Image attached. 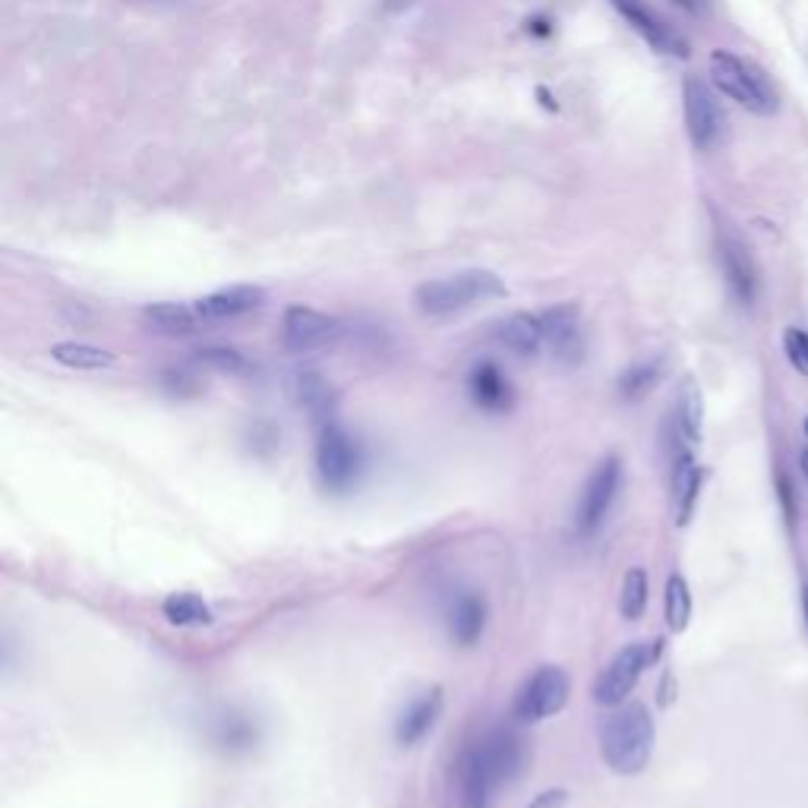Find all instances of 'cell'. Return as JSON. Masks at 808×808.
<instances>
[{"mask_svg":"<svg viewBox=\"0 0 808 808\" xmlns=\"http://www.w3.org/2000/svg\"><path fill=\"white\" fill-rule=\"evenodd\" d=\"M524 764V742L512 730H493L468 745L455 764L458 808H490L493 793L512 783Z\"/></svg>","mask_w":808,"mask_h":808,"instance_id":"cell-1","label":"cell"},{"mask_svg":"<svg viewBox=\"0 0 808 808\" xmlns=\"http://www.w3.org/2000/svg\"><path fill=\"white\" fill-rule=\"evenodd\" d=\"M600 755L613 774L635 777L654 755V717L641 701L622 704L600 726Z\"/></svg>","mask_w":808,"mask_h":808,"instance_id":"cell-2","label":"cell"},{"mask_svg":"<svg viewBox=\"0 0 808 808\" xmlns=\"http://www.w3.org/2000/svg\"><path fill=\"white\" fill-rule=\"evenodd\" d=\"M505 281L490 269H468L458 275L423 281L414 291V307L423 316H452L474 307V303H487L505 297Z\"/></svg>","mask_w":808,"mask_h":808,"instance_id":"cell-3","label":"cell"},{"mask_svg":"<svg viewBox=\"0 0 808 808\" xmlns=\"http://www.w3.org/2000/svg\"><path fill=\"white\" fill-rule=\"evenodd\" d=\"M711 79L726 98H733L736 105H742L745 111H752L758 117H771L780 108L777 89L771 79H767V73L758 64H752V60H745L733 51L711 54Z\"/></svg>","mask_w":808,"mask_h":808,"instance_id":"cell-4","label":"cell"},{"mask_svg":"<svg viewBox=\"0 0 808 808\" xmlns=\"http://www.w3.org/2000/svg\"><path fill=\"white\" fill-rule=\"evenodd\" d=\"M363 468V452L357 446V439L341 427V423L332 417L319 427V439H316V471L319 480L326 483V490L345 493L351 490Z\"/></svg>","mask_w":808,"mask_h":808,"instance_id":"cell-5","label":"cell"},{"mask_svg":"<svg viewBox=\"0 0 808 808\" xmlns=\"http://www.w3.org/2000/svg\"><path fill=\"white\" fill-rule=\"evenodd\" d=\"M663 648V641H635V644H625V648L603 666V673L597 676L594 682V701L600 707H622L629 701V695L635 692V685L641 682L644 670L657 660Z\"/></svg>","mask_w":808,"mask_h":808,"instance_id":"cell-6","label":"cell"},{"mask_svg":"<svg viewBox=\"0 0 808 808\" xmlns=\"http://www.w3.org/2000/svg\"><path fill=\"white\" fill-rule=\"evenodd\" d=\"M572 698V679L569 673L556 663H543L524 679V685L515 695V717L524 723H540L550 720L559 711H565V704Z\"/></svg>","mask_w":808,"mask_h":808,"instance_id":"cell-7","label":"cell"},{"mask_svg":"<svg viewBox=\"0 0 808 808\" xmlns=\"http://www.w3.org/2000/svg\"><path fill=\"white\" fill-rule=\"evenodd\" d=\"M619 487H622V461L619 455H606L603 461H597V468L591 471L575 505V528L581 537H594L603 528V521L619 496Z\"/></svg>","mask_w":808,"mask_h":808,"instance_id":"cell-8","label":"cell"},{"mask_svg":"<svg viewBox=\"0 0 808 808\" xmlns=\"http://www.w3.org/2000/svg\"><path fill=\"white\" fill-rule=\"evenodd\" d=\"M682 108H685V127H689V139L698 152H711L720 146L726 133V117L717 95L711 86L698 76H689L682 86Z\"/></svg>","mask_w":808,"mask_h":808,"instance_id":"cell-9","label":"cell"},{"mask_svg":"<svg viewBox=\"0 0 808 808\" xmlns=\"http://www.w3.org/2000/svg\"><path fill=\"white\" fill-rule=\"evenodd\" d=\"M281 335H285V345L291 351H319L329 348L341 338V322L322 310L303 307V303H294V307L285 310L281 316Z\"/></svg>","mask_w":808,"mask_h":808,"instance_id":"cell-10","label":"cell"},{"mask_svg":"<svg viewBox=\"0 0 808 808\" xmlns=\"http://www.w3.org/2000/svg\"><path fill=\"white\" fill-rule=\"evenodd\" d=\"M717 259H720L726 285H730L736 300L745 303V307H752L755 297H758L755 259H752L749 247L742 244V237L733 228H726V225H717Z\"/></svg>","mask_w":808,"mask_h":808,"instance_id":"cell-11","label":"cell"},{"mask_svg":"<svg viewBox=\"0 0 808 808\" xmlns=\"http://www.w3.org/2000/svg\"><path fill=\"white\" fill-rule=\"evenodd\" d=\"M543 335H547V348L565 367H575L584 357V332H581V313L575 303H556V307L543 310Z\"/></svg>","mask_w":808,"mask_h":808,"instance_id":"cell-12","label":"cell"},{"mask_svg":"<svg viewBox=\"0 0 808 808\" xmlns=\"http://www.w3.org/2000/svg\"><path fill=\"white\" fill-rule=\"evenodd\" d=\"M468 398L474 401V408L487 411V414H509L515 408V389L512 379L502 373L499 363L493 360H477L468 370Z\"/></svg>","mask_w":808,"mask_h":808,"instance_id":"cell-13","label":"cell"},{"mask_svg":"<svg viewBox=\"0 0 808 808\" xmlns=\"http://www.w3.org/2000/svg\"><path fill=\"white\" fill-rule=\"evenodd\" d=\"M613 7L622 13L625 23H629L654 51L673 54V57H689V45H685V38L673 26H666L663 19L648 4H644V0H613Z\"/></svg>","mask_w":808,"mask_h":808,"instance_id":"cell-14","label":"cell"},{"mask_svg":"<svg viewBox=\"0 0 808 808\" xmlns=\"http://www.w3.org/2000/svg\"><path fill=\"white\" fill-rule=\"evenodd\" d=\"M673 439H676V446H673V509H676V524L685 528L695 515L698 493H701V483H704V468L695 461L692 446L676 430H673Z\"/></svg>","mask_w":808,"mask_h":808,"instance_id":"cell-15","label":"cell"},{"mask_svg":"<svg viewBox=\"0 0 808 808\" xmlns=\"http://www.w3.org/2000/svg\"><path fill=\"white\" fill-rule=\"evenodd\" d=\"M266 303V291L259 285H228L218 288L206 297H199L193 307L202 322H225V319H240Z\"/></svg>","mask_w":808,"mask_h":808,"instance_id":"cell-16","label":"cell"},{"mask_svg":"<svg viewBox=\"0 0 808 808\" xmlns=\"http://www.w3.org/2000/svg\"><path fill=\"white\" fill-rule=\"evenodd\" d=\"M487 619H490V606L477 591H461L446 613V629L449 638L458 648H474V644L487 632Z\"/></svg>","mask_w":808,"mask_h":808,"instance_id":"cell-17","label":"cell"},{"mask_svg":"<svg viewBox=\"0 0 808 808\" xmlns=\"http://www.w3.org/2000/svg\"><path fill=\"white\" fill-rule=\"evenodd\" d=\"M439 717H442V689H430L417 695L395 720V742L404 745V749H411V745L423 742L433 733Z\"/></svg>","mask_w":808,"mask_h":808,"instance_id":"cell-18","label":"cell"},{"mask_svg":"<svg viewBox=\"0 0 808 808\" xmlns=\"http://www.w3.org/2000/svg\"><path fill=\"white\" fill-rule=\"evenodd\" d=\"M496 341L505 351H512L515 357L531 360V357H537L543 351V345H547V335H543V319L534 316V313L505 316L496 326Z\"/></svg>","mask_w":808,"mask_h":808,"instance_id":"cell-19","label":"cell"},{"mask_svg":"<svg viewBox=\"0 0 808 808\" xmlns=\"http://www.w3.org/2000/svg\"><path fill=\"white\" fill-rule=\"evenodd\" d=\"M288 392H291V398L300 404V408L310 411L316 420H322V423L332 420L335 392H332V386L316 370H297V373H291Z\"/></svg>","mask_w":808,"mask_h":808,"instance_id":"cell-20","label":"cell"},{"mask_svg":"<svg viewBox=\"0 0 808 808\" xmlns=\"http://www.w3.org/2000/svg\"><path fill=\"white\" fill-rule=\"evenodd\" d=\"M676 433L695 449L704 433V398L695 376H685L679 382V395H676Z\"/></svg>","mask_w":808,"mask_h":808,"instance_id":"cell-21","label":"cell"},{"mask_svg":"<svg viewBox=\"0 0 808 808\" xmlns=\"http://www.w3.org/2000/svg\"><path fill=\"white\" fill-rule=\"evenodd\" d=\"M146 322L158 332V335H168V338H184V335H193L199 329V313L190 303H177V300H161V303H152L146 307Z\"/></svg>","mask_w":808,"mask_h":808,"instance_id":"cell-22","label":"cell"},{"mask_svg":"<svg viewBox=\"0 0 808 808\" xmlns=\"http://www.w3.org/2000/svg\"><path fill=\"white\" fill-rule=\"evenodd\" d=\"M51 357L67 370H83V373H95V370H111L117 363V354L108 348L98 345H86V341H60V345L51 348Z\"/></svg>","mask_w":808,"mask_h":808,"instance_id":"cell-23","label":"cell"},{"mask_svg":"<svg viewBox=\"0 0 808 808\" xmlns=\"http://www.w3.org/2000/svg\"><path fill=\"white\" fill-rule=\"evenodd\" d=\"M161 613H165V619L171 625H177V629H199V625H212V619H215L212 606L193 591L168 594L165 603H161Z\"/></svg>","mask_w":808,"mask_h":808,"instance_id":"cell-24","label":"cell"},{"mask_svg":"<svg viewBox=\"0 0 808 808\" xmlns=\"http://www.w3.org/2000/svg\"><path fill=\"white\" fill-rule=\"evenodd\" d=\"M663 616H666V625H670V632H685L692 622V591H689V581L679 572L666 578Z\"/></svg>","mask_w":808,"mask_h":808,"instance_id":"cell-25","label":"cell"},{"mask_svg":"<svg viewBox=\"0 0 808 808\" xmlns=\"http://www.w3.org/2000/svg\"><path fill=\"white\" fill-rule=\"evenodd\" d=\"M663 376V363L660 360H641V363H632L629 370H622L616 389L625 401H641L654 392V386Z\"/></svg>","mask_w":808,"mask_h":808,"instance_id":"cell-26","label":"cell"},{"mask_svg":"<svg viewBox=\"0 0 808 808\" xmlns=\"http://www.w3.org/2000/svg\"><path fill=\"white\" fill-rule=\"evenodd\" d=\"M648 600H651V584H648V572L644 569H629L622 578V594H619V613L622 619H641L644 610H648Z\"/></svg>","mask_w":808,"mask_h":808,"instance_id":"cell-27","label":"cell"},{"mask_svg":"<svg viewBox=\"0 0 808 808\" xmlns=\"http://www.w3.org/2000/svg\"><path fill=\"white\" fill-rule=\"evenodd\" d=\"M199 363L218 373H231V376H247L253 370V363L234 348H206L199 351Z\"/></svg>","mask_w":808,"mask_h":808,"instance_id":"cell-28","label":"cell"},{"mask_svg":"<svg viewBox=\"0 0 808 808\" xmlns=\"http://www.w3.org/2000/svg\"><path fill=\"white\" fill-rule=\"evenodd\" d=\"M215 742L228 745V749H250V745L256 742V726L247 717H225V720H218Z\"/></svg>","mask_w":808,"mask_h":808,"instance_id":"cell-29","label":"cell"},{"mask_svg":"<svg viewBox=\"0 0 808 808\" xmlns=\"http://www.w3.org/2000/svg\"><path fill=\"white\" fill-rule=\"evenodd\" d=\"M783 351H786V360L793 363V370L799 376H808V332L796 329V326L786 329L783 332Z\"/></svg>","mask_w":808,"mask_h":808,"instance_id":"cell-30","label":"cell"},{"mask_svg":"<svg viewBox=\"0 0 808 808\" xmlns=\"http://www.w3.org/2000/svg\"><path fill=\"white\" fill-rule=\"evenodd\" d=\"M777 496H780V505H783V515H786V524H796V515H799V505H796V490L786 474H777Z\"/></svg>","mask_w":808,"mask_h":808,"instance_id":"cell-31","label":"cell"},{"mask_svg":"<svg viewBox=\"0 0 808 808\" xmlns=\"http://www.w3.org/2000/svg\"><path fill=\"white\" fill-rule=\"evenodd\" d=\"M569 805V790H562V786H550V790L537 793L528 808H565Z\"/></svg>","mask_w":808,"mask_h":808,"instance_id":"cell-32","label":"cell"},{"mask_svg":"<svg viewBox=\"0 0 808 808\" xmlns=\"http://www.w3.org/2000/svg\"><path fill=\"white\" fill-rule=\"evenodd\" d=\"M676 4H679L682 10H689V13H695V16H701V13H707V0H676Z\"/></svg>","mask_w":808,"mask_h":808,"instance_id":"cell-33","label":"cell"},{"mask_svg":"<svg viewBox=\"0 0 808 808\" xmlns=\"http://www.w3.org/2000/svg\"><path fill=\"white\" fill-rule=\"evenodd\" d=\"M802 613H805V625H808V584L802 588Z\"/></svg>","mask_w":808,"mask_h":808,"instance_id":"cell-34","label":"cell"},{"mask_svg":"<svg viewBox=\"0 0 808 808\" xmlns=\"http://www.w3.org/2000/svg\"><path fill=\"white\" fill-rule=\"evenodd\" d=\"M799 464H802V474H805V480H808V449L799 455Z\"/></svg>","mask_w":808,"mask_h":808,"instance_id":"cell-35","label":"cell"},{"mask_svg":"<svg viewBox=\"0 0 808 808\" xmlns=\"http://www.w3.org/2000/svg\"><path fill=\"white\" fill-rule=\"evenodd\" d=\"M133 4H161V0H133Z\"/></svg>","mask_w":808,"mask_h":808,"instance_id":"cell-36","label":"cell"},{"mask_svg":"<svg viewBox=\"0 0 808 808\" xmlns=\"http://www.w3.org/2000/svg\"><path fill=\"white\" fill-rule=\"evenodd\" d=\"M805 436H808V417H805Z\"/></svg>","mask_w":808,"mask_h":808,"instance_id":"cell-37","label":"cell"}]
</instances>
